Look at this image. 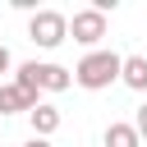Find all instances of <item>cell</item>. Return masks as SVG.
<instances>
[{"instance_id":"cell-1","label":"cell","mask_w":147,"mask_h":147,"mask_svg":"<svg viewBox=\"0 0 147 147\" xmlns=\"http://www.w3.org/2000/svg\"><path fill=\"white\" fill-rule=\"evenodd\" d=\"M74 74V83L78 87H87V92H106L110 83H119V55L115 51H87L83 60H78V69H69Z\"/></svg>"},{"instance_id":"cell-2","label":"cell","mask_w":147,"mask_h":147,"mask_svg":"<svg viewBox=\"0 0 147 147\" xmlns=\"http://www.w3.org/2000/svg\"><path fill=\"white\" fill-rule=\"evenodd\" d=\"M28 37L41 46V51H55L60 41H69V18L60 9H37L28 18Z\"/></svg>"},{"instance_id":"cell-3","label":"cell","mask_w":147,"mask_h":147,"mask_svg":"<svg viewBox=\"0 0 147 147\" xmlns=\"http://www.w3.org/2000/svg\"><path fill=\"white\" fill-rule=\"evenodd\" d=\"M18 74H28V83L37 87V92H69L74 87V74L64 69V64H37V60H28V64H18Z\"/></svg>"},{"instance_id":"cell-4","label":"cell","mask_w":147,"mask_h":147,"mask_svg":"<svg viewBox=\"0 0 147 147\" xmlns=\"http://www.w3.org/2000/svg\"><path fill=\"white\" fill-rule=\"evenodd\" d=\"M69 37H74L78 46L96 51L101 37H106V14H96V9H78V14L69 18Z\"/></svg>"},{"instance_id":"cell-5","label":"cell","mask_w":147,"mask_h":147,"mask_svg":"<svg viewBox=\"0 0 147 147\" xmlns=\"http://www.w3.org/2000/svg\"><path fill=\"white\" fill-rule=\"evenodd\" d=\"M28 124H32V138H51V133L64 124V115H60V106L41 101V106H32V110H28Z\"/></svg>"},{"instance_id":"cell-6","label":"cell","mask_w":147,"mask_h":147,"mask_svg":"<svg viewBox=\"0 0 147 147\" xmlns=\"http://www.w3.org/2000/svg\"><path fill=\"white\" fill-rule=\"evenodd\" d=\"M32 106H41V101L28 96V92L14 87V83H0V119H5V115H28Z\"/></svg>"},{"instance_id":"cell-7","label":"cell","mask_w":147,"mask_h":147,"mask_svg":"<svg viewBox=\"0 0 147 147\" xmlns=\"http://www.w3.org/2000/svg\"><path fill=\"white\" fill-rule=\"evenodd\" d=\"M119 83L133 92H147V55H119Z\"/></svg>"},{"instance_id":"cell-8","label":"cell","mask_w":147,"mask_h":147,"mask_svg":"<svg viewBox=\"0 0 147 147\" xmlns=\"http://www.w3.org/2000/svg\"><path fill=\"white\" fill-rule=\"evenodd\" d=\"M101 142H106V147H142V138L133 133V124H119V119L106 124V138H101Z\"/></svg>"},{"instance_id":"cell-9","label":"cell","mask_w":147,"mask_h":147,"mask_svg":"<svg viewBox=\"0 0 147 147\" xmlns=\"http://www.w3.org/2000/svg\"><path fill=\"white\" fill-rule=\"evenodd\" d=\"M133 133H138V138H147V101H142V106H138V115H133Z\"/></svg>"},{"instance_id":"cell-10","label":"cell","mask_w":147,"mask_h":147,"mask_svg":"<svg viewBox=\"0 0 147 147\" xmlns=\"http://www.w3.org/2000/svg\"><path fill=\"white\" fill-rule=\"evenodd\" d=\"M9 69H14V55H9V46H0V83H5Z\"/></svg>"},{"instance_id":"cell-11","label":"cell","mask_w":147,"mask_h":147,"mask_svg":"<svg viewBox=\"0 0 147 147\" xmlns=\"http://www.w3.org/2000/svg\"><path fill=\"white\" fill-rule=\"evenodd\" d=\"M23 147H51V138H28Z\"/></svg>"}]
</instances>
